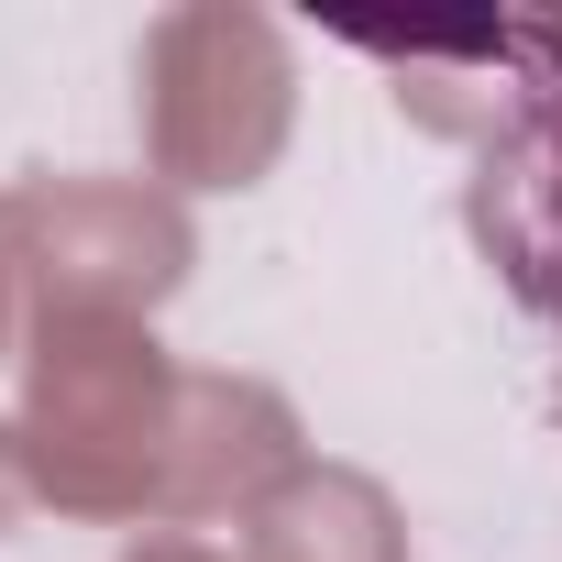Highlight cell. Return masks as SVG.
Here are the masks:
<instances>
[{
    "label": "cell",
    "instance_id": "cell-1",
    "mask_svg": "<svg viewBox=\"0 0 562 562\" xmlns=\"http://www.w3.org/2000/svg\"><path fill=\"white\" fill-rule=\"evenodd\" d=\"M551 133H562V100H551ZM551 310H562V299H551Z\"/></svg>",
    "mask_w": 562,
    "mask_h": 562
}]
</instances>
